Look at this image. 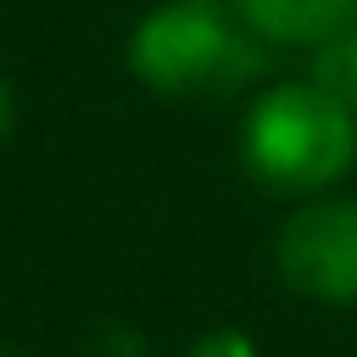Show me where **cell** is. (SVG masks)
<instances>
[{
  "label": "cell",
  "mask_w": 357,
  "mask_h": 357,
  "mask_svg": "<svg viewBox=\"0 0 357 357\" xmlns=\"http://www.w3.org/2000/svg\"><path fill=\"white\" fill-rule=\"evenodd\" d=\"M273 268L296 296L351 307L357 301V195H318L301 212H290V223L273 240Z\"/></svg>",
  "instance_id": "obj_3"
},
{
  "label": "cell",
  "mask_w": 357,
  "mask_h": 357,
  "mask_svg": "<svg viewBox=\"0 0 357 357\" xmlns=\"http://www.w3.org/2000/svg\"><path fill=\"white\" fill-rule=\"evenodd\" d=\"M184 357H257V340L245 329H206L201 340H190Z\"/></svg>",
  "instance_id": "obj_7"
},
{
  "label": "cell",
  "mask_w": 357,
  "mask_h": 357,
  "mask_svg": "<svg viewBox=\"0 0 357 357\" xmlns=\"http://www.w3.org/2000/svg\"><path fill=\"white\" fill-rule=\"evenodd\" d=\"M128 67L156 95H223L262 67V39L218 0H162L128 39Z\"/></svg>",
  "instance_id": "obj_2"
},
{
  "label": "cell",
  "mask_w": 357,
  "mask_h": 357,
  "mask_svg": "<svg viewBox=\"0 0 357 357\" xmlns=\"http://www.w3.org/2000/svg\"><path fill=\"white\" fill-rule=\"evenodd\" d=\"M318 50H324V78H318V84H329V89L357 112V22H351L340 39L318 45Z\"/></svg>",
  "instance_id": "obj_5"
},
{
  "label": "cell",
  "mask_w": 357,
  "mask_h": 357,
  "mask_svg": "<svg viewBox=\"0 0 357 357\" xmlns=\"http://www.w3.org/2000/svg\"><path fill=\"white\" fill-rule=\"evenodd\" d=\"M84 357H156V351H151L134 329H123V324H100V329L89 335Z\"/></svg>",
  "instance_id": "obj_6"
},
{
  "label": "cell",
  "mask_w": 357,
  "mask_h": 357,
  "mask_svg": "<svg viewBox=\"0 0 357 357\" xmlns=\"http://www.w3.org/2000/svg\"><path fill=\"white\" fill-rule=\"evenodd\" d=\"M11 128H17V89H11L6 73H0V145L11 139Z\"/></svg>",
  "instance_id": "obj_8"
},
{
  "label": "cell",
  "mask_w": 357,
  "mask_h": 357,
  "mask_svg": "<svg viewBox=\"0 0 357 357\" xmlns=\"http://www.w3.org/2000/svg\"><path fill=\"white\" fill-rule=\"evenodd\" d=\"M357 162V112L329 84H273L245 112V167L284 195H324Z\"/></svg>",
  "instance_id": "obj_1"
},
{
  "label": "cell",
  "mask_w": 357,
  "mask_h": 357,
  "mask_svg": "<svg viewBox=\"0 0 357 357\" xmlns=\"http://www.w3.org/2000/svg\"><path fill=\"white\" fill-rule=\"evenodd\" d=\"M262 45H329L357 22V0H229Z\"/></svg>",
  "instance_id": "obj_4"
},
{
  "label": "cell",
  "mask_w": 357,
  "mask_h": 357,
  "mask_svg": "<svg viewBox=\"0 0 357 357\" xmlns=\"http://www.w3.org/2000/svg\"><path fill=\"white\" fill-rule=\"evenodd\" d=\"M0 357H28V351H17V346H0Z\"/></svg>",
  "instance_id": "obj_9"
}]
</instances>
